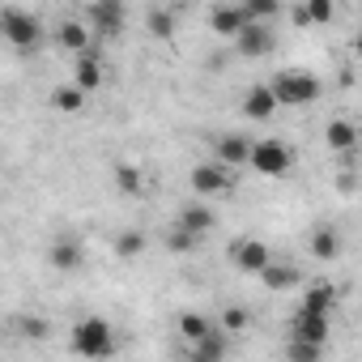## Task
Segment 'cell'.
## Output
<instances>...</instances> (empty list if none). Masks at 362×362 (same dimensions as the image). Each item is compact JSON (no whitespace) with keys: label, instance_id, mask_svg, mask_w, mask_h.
I'll return each instance as SVG.
<instances>
[{"label":"cell","instance_id":"cell-1","mask_svg":"<svg viewBox=\"0 0 362 362\" xmlns=\"http://www.w3.org/2000/svg\"><path fill=\"white\" fill-rule=\"evenodd\" d=\"M69 345H73V354H77V358H90V362L115 358V349H119L115 328H111L107 320H98V315L77 320V324H73V332H69Z\"/></svg>","mask_w":362,"mask_h":362},{"label":"cell","instance_id":"cell-2","mask_svg":"<svg viewBox=\"0 0 362 362\" xmlns=\"http://www.w3.org/2000/svg\"><path fill=\"white\" fill-rule=\"evenodd\" d=\"M269 90H273V103L277 107H311L320 98V77H311L303 69H286V73L273 77Z\"/></svg>","mask_w":362,"mask_h":362},{"label":"cell","instance_id":"cell-3","mask_svg":"<svg viewBox=\"0 0 362 362\" xmlns=\"http://www.w3.org/2000/svg\"><path fill=\"white\" fill-rule=\"evenodd\" d=\"M247 166H256V170H260V175H269V179H281V175H290L294 153H290V145H286V141L264 136V141H252V149H247Z\"/></svg>","mask_w":362,"mask_h":362},{"label":"cell","instance_id":"cell-4","mask_svg":"<svg viewBox=\"0 0 362 362\" xmlns=\"http://www.w3.org/2000/svg\"><path fill=\"white\" fill-rule=\"evenodd\" d=\"M235 188V170H226L222 162H201L192 166V192L197 197H226Z\"/></svg>","mask_w":362,"mask_h":362},{"label":"cell","instance_id":"cell-5","mask_svg":"<svg viewBox=\"0 0 362 362\" xmlns=\"http://www.w3.org/2000/svg\"><path fill=\"white\" fill-rule=\"evenodd\" d=\"M230 260H235L239 273H252V277H260V273L273 264V256H269V247H264L260 239H239V243L230 247Z\"/></svg>","mask_w":362,"mask_h":362},{"label":"cell","instance_id":"cell-6","mask_svg":"<svg viewBox=\"0 0 362 362\" xmlns=\"http://www.w3.org/2000/svg\"><path fill=\"white\" fill-rule=\"evenodd\" d=\"M0 30H5V39L13 43V47H35L39 43V22L30 18V13H18V9H9V13H0Z\"/></svg>","mask_w":362,"mask_h":362},{"label":"cell","instance_id":"cell-7","mask_svg":"<svg viewBox=\"0 0 362 362\" xmlns=\"http://www.w3.org/2000/svg\"><path fill=\"white\" fill-rule=\"evenodd\" d=\"M290 341H307V345H320L328 341V315H311V311H294L290 320Z\"/></svg>","mask_w":362,"mask_h":362},{"label":"cell","instance_id":"cell-8","mask_svg":"<svg viewBox=\"0 0 362 362\" xmlns=\"http://www.w3.org/2000/svg\"><path fill=\"white\" fill-rule=\"evenodd\" d=\"M235 47H239V56H247V60H260V56H269L273 47H277V35L269 30V26H243V35L235 39Z\"/></svg>","mask_w":362,"mask_h":362},{"label":"cell","instance_id":"cell-9","mask_svg":"<svg viewBox=\"0 0 362 362\" xmlns=\"http://www.w3.org/2000/svg\"><path fill=\"white\" fill-rule=\"evenodd\" d=\"M119 26H124V5H90L86 9V30L90 35H119Z\"/></svg>","mask_w":362,"mask_h":362},{"label":"cell","instance_id":"cell-10","mask_svg":"<svg viewBox=\"0 0 362 362\" xmlns=\"http://www.w3.org/2000/svg\"><path fill=\"white\" fill-rule=\"evenodd\" d=\"M247 149H252V141H247L243 132H226V136H214V153H218V162H222L226 170L243 166V162H247Z\"/></svg>","mask_w":362,"mask_h":362},{"label":"cell","instance_id":"cell-11","mask_svg":"<svg viewBox=\"0 0 362 362\" xmlns=\"http://www.w3.org/2000/svg\"><path fill=\"white\" fill-rule=\"evenodd\" d=\"M214 209L209 205H184L179 209V222H175V230H184V235H192V239H205L209 230H214Z\"/></svg>","mask_w":362,"mask_h":362},{"label":"cell","instance_id":"cell-12","mask_svg":"<svg viewBox=\"0 0 362 362\" xmlns=\"http://www.w3.org/2000/svg\"><path fill=\"white\" fill-rule=\"evenodd\" d=\"M47 260H52V269L56 273H77L81 269V260H86V252H81V243L77 239H56L52 247H47Z\"/></svg>","mask_w":362,"mask_h":362},{"label":"cell","instance_id":"cell-13","mask_svg":"<svg viewBox=\"0 0 362 362\" xmlns=\"http://www.w3.org/2000/svg\"><path fill=\"white\" fill-rule=\"evenodd\" d=\"M209 26H214L218 35L239 39V35H243V26H247V13H243V5H218V9L209 13Z\"/></svg>","mask_w":362,"mask_h":362},{"label":"cell","instance_id":"cell-14","mask_svg":"<svg viewBox=\"0 0 362 362\" xmlns=\"http://www.w3.org/2000/svg\"><path fill=\"white\" fill-rule=\"evenodd\" d=\"M73 86H77L81 94H94V90L103 86V60H98L94 52L77 56V69H73Z\"/></svg>","mask_w":362,"mask_h":362},{"label":"cell","instance_id":"cell-15","mask_svg":"<svg viewBox=\"0 0 362 362\" xmlns=\"http://www.w3.org/2000/svg\"><path fill=\"white\" fill-rule=\"evenodd\" d=\"M56 43L69 47V52H77V56H86V52H90V30H86V22H60V26H56Z\"/></svg>","mask_w":362,"mask_h":362},{"label":"cell","instance_id":"cell-16","mask_svg":"<svg viewBox=\"0 0 362 362\" xmlns=\"http://www.w3.org/2000/svg\"><path fill=\"white\" fill-rule=\"evenodd\" d=\"M277 111V103H273V90L269 86H252L247 94H243V115H252V119H269Z\"/></svg>","mask_w":362,"mask_h":362},{"label":"cell","instance_id":"cell-17","mask_svg":"<svg viewBox=\"0 0 362 362\" xmlns=\"http://www.w3.org/2000/svg\"><path fill=\"white\" fill-rule=\"evenodd\" d=\"M324 136H328V149H337V153H354V145H358V128L349 119H332L324 128Z\"/></svg>","mask_w":362,"mask_h":362},{"label":"cell","instance_id":"cell-18","mask_svg":"<svg viewBox=\"0 0 362 362\" xmlns=\"http://www.w3.org/2000/svg\"><path fill=\"white\" fill-rule=\"evenodd\" d=\"M332 307H337V290H332V286H324V281H320V286H311V290L303 294V303H298V311H311V315H328Z\"/></svg>","mask_w":362,"mask_h":362},{"label":"cell","instance_id":"cell-19","mask_svg":"<svg viewBox=\"0 0 362 362\" xmlns=\"http://www.w3.org/2000/svg\"><path fill=\"white\" fill-rule=\"evenodd\" d=\"M337 252H341V235H337L332 226H320V230L311 235V256H315V260H337Z\"/></svg>","mask_w":362,"mask_h":362},{"label":"cell","instance_id":"cell-20","mask_svg":"<svg viewBox=\"0 0 362 362\" xmlns=\"http://www.w3.org/2000/svg\"><path fill=\"white\" fill-rule=\"evenodd\" d=\"M260 281L281 294V290H294V286H298V269H294V264H269V269L260 273Z\"/></svg>","mask_w":362,"mask_h":362},{"label":"cell","instance_id":"cell-21","mask_svg":"<svg viewBox=\"0 0 362 362\" xmlns=\"http://www.w3.org/2000/svg\"><path fill=\"white\" fill-rule=\"evenodd\" d=\"M52 107L64 111V115H77V111L86 107V94H81L77 86H56V90H52Z\"/></svg>","mask_w":362,"mask_h":362},{"label":"cell","instance_id":"cell-22","mask_svg":"<svg viewBox=\"0 0 362 362\" xmlns=\"http://www.w3.org/2000/svg\"><path fill=\"white\" fill-rule=\"evenodd\" d=\"M13 332H18L22 341H47L52 324H47L43 315H18V320H13Z\"/></svg>","mask_w":362,"mask_h":362},{"label":"cell","instance_id":"cell-23","mask_svg":"<svg viewBox=\"0 0 362 362\" xmlns=\"http://www.w3.org/2000/svg\"><path fill=\"white\" fill-rule=\"evenodd\" d=\"M209 328H214V324H209L205 315H197V311H184V315H179V337L192 341V345H197V341H205V337H209Z\"/></svg>","mask_w":362,"mask_h":362},{"label":"cell","instance_id":"cell-24","mask_svg":"<svg viewBox=\"0 0 362 362\" xmlns=\"http://www.w3.org/2000/svg\"><path fill=\"white\" fill-rule=\"evenodd\" d=\"M115 188H119L124 197H136V192H141V166L119 162V166H115Z\"/></svg>","mask_w":362,"mask_h":362},{"label":"cell","instance_id":"cell-25","mask_svg":"<svg viewBox=\"0 0 362 362\" xmlns=\"http://www.w3.org/2000/svg\"><path fill=\"white\" fill-rule=\"evenodd\" d=\"M192 349H197V354H205V358H214V362H222V358H226V337H222L218 328H209V337H205V341H197Z\"/></svg>","mask_w":362,"mask_h":362},{"label":"cell","instance_id":"cell-26","mask_svg":"<svg viewBox=\"0 0 362 362\" xmlns=\"http://www.w3.org/2000/svg\"><path fill=\"white\" fill-rule=\"evenodd\" d=\"M145 22H149V30H153L158 39H170V35H175V13H170V9H149Z\"/></svg>","mask_w":362,"mask_h":362},{"label":"cell","instance_id":"cell-27","mask_svg":"<svg viewBox=\"0 0 362 362\" xmlns=\"http://www.w3.org/2000/svg\"><path fill=\"white\" fill-rule=\"evenodd\" d=\"M286 358H290V362H320L324 349H320V345H307V341H290V345H286Z\"/></svg>","mask_w":362,"mask_h":362},{"label":"cell","instance_id":"cell-28","mask_svg":"<svg viewBox=\"0 0 362 362\" xmlns=\"http://www.w3.org/2000/svg\"><path fill=\"white\" fill-rule=\"evenodd\" d=\"M145 247V235L141 230H124V235H115V256H136Z\"/></svg>","mask_w":362,"mask_h":362},{"label":"cell","instance_id":"cell-29","mask_svg":"<svg viewBox=\"0 0 362 362\" xmlns=\"http://www.w3.org/2000/svg\"><path fill=\"white\" fill-rule=\"evenodd\" d=\"M247 324H252V311H247V307H226V311H222V328H226V332H243Z\"/></svg>","mask_w":362,"mask_h":362},{"label":"cell","instance_id":"cell-30","mask_svg":"<svg viewBox=\"0 0 362 362\" xmlns=\"http://www.w3.org/2000/svg\"><path fill=\"white\" fill-rule=\"evenodd\" d=\"M170 252H197L201 247V239H192V235H184V230H170Z\"/></svg>","mask_w":362,"mask_h":362},{"label":"cell","instance_id":"cell-31","mask_svg":"<svg viewBox=\"0 0 362 362\" xmlns=\"http://www.w3.org/2000/svg\"><path fill=\"white\" fill-rule=\"evenodd\" d=\"M303 13H307V22H332V13H337V9L328 5V0H315V5H307Z\"/></svg>","mask_w":362,"mask_h":362},{"label":"cell","instance_id":"cell-32","mask_svg":"<svg viewBox=\"0 0 362 362\" xmlns=\"http://www.w3.org/2000/svg\"><path fill=\"white\" fill-rule=\"evenodd\" d=\"M354 188H358V179H354V170H345L341 175V192H354Z\"/></svg>","mask_w":362,"mask_h":362},{"label":"cell","instance_id":"cell-33","mask_svg":"<svg viewBox=\"0 0 362 362\" xmlns=\"http://www.w3.org/2000/svg\"><path fill=\"white\" fill-rule=\"evenodd\" d=\"M188 362H214V358H205V354H197V349H192V354H188Z\"/></svg>","mask_w":362,"mask_h":362}]
</instances>
